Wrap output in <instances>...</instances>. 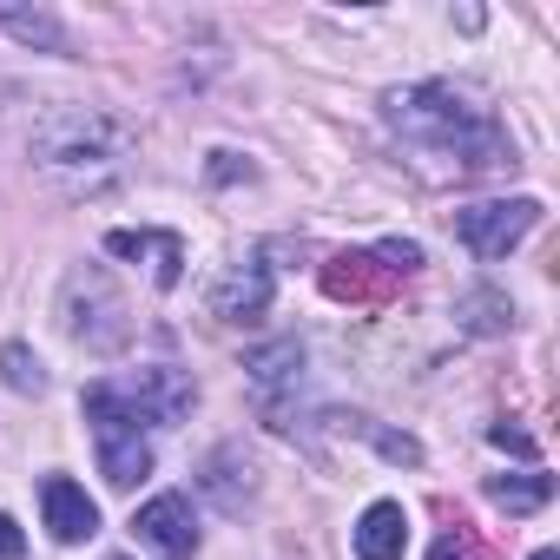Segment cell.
<instances>
[{"label":"cell","mask_w":560,"mask_h":560,"mask_svg":"<svg viewBox=\"0 0 560 560\" xmlns=\"http://www.w3.org/2000/svg\"><path fill=\"white\" fill-rule=\"evenodd\" d=\"M429 560H481V547H475V534L468 527H448L442 540H435V553Z\"/></svg>","instance_id":"18"},{"label":"cell","mask_w":560,"mask_h":560,"mask_svg":"<svg viewBox=\"0 0 560 560\" xmlns=\"http://www.w3.org/2000/svg\"><path fill=\"white\" fill-rule=\"evenodd\" d=\"M0 27L27 47H47V54H73V34L47 14V8H0Z\"/></svg>","instance_id":"13"},{"label":"cell","mask_w":560,"mask_h":560,"mask_svg":"<svg viewBox=\"0 0 560 560\" xmlns=\"http://www.w3.org/2000/svg\"><path fill=\"white\" fill-rule=\"evenodd\" d=\"M132 534L159 553V560H191L198 553V514L185 494H152L139 514H132Z\"/></svg>","instance_id":"7"},{"label":"cell","mask_w":560,"mask_h":560,"mask_svg":"<svg viewBox=\"0 0 560 560\" xmlns=\"http://www.w3.org/2000/svg\"><path fill=\"white\" fill-rule=\"evenodd\" d=\"M106 250L152 264V284L159 291H178V277H185V237L178 231H106Z\"/></svg>","instance_id":"10"},{"label":"cell","mask_w":560,"mask_h":560,"mask_svg":"<svg viewBox=\"0 0 560 560\" xmlns=\"http://www.w3.org/2000/svg\"><path fill=\"white\" fill-rule=\"evenodd\" d=\"M383 119L389 132L416 152L435 159L429 178H468V172H501L514 165L508 132L494 126V113H481L468 93L442 86V80H416V86H389L383 93Z\"/></svg>","instance_id":"1"},{"label":"cell","mask_w":560,"mask_h":560,"mask_svg":"<svg viewBox=\"0 0 560 560\" xmlns=\"http://www.w3.org/2000/svg\"><path fill=\"white\" fill-rule=\"evenodd\" d=\"M350 547H357V560H402V547H409V514H402V501H370L363 521L350 527Z\"/></svg>","instance_id":"12"},{"label":"cell","mask_w":560,"mask_h":560,"mask_svg":"<svg viewBox=\"0 0 560 560\" xmlns=\"http://www.w3.org/2000/svg\"><path fill=\"white\" fill-rule=\"evenodd\" d=\"M488 442H494V448H514V455H534V442H527L521 429H508V422H494V429H488Z\"/></svg>","instance_id":"20"},{"label":"cell","mask_w":560,"mask_h":560,"mask_svg":"<svg viewBox=\"0 0 560 560\" xmlns=\"http://www.w3.org/2000/svg\"><path fill=\"white\" fill-rule=\"evenodd\" d=\"M298 370H304V343L298 337H284V343H270V350H257L250 357V383L270 396L277 383H298Z\"/></svg>","instance_id":"15"},{"label":"cell","mask_w":560,"mask_h":560,"mask_svg":"<svg viewBox=\"0 0 560 560\" xmlns=\"http://www.w3.org/2000/svg\"><path fill=\"white\" fill-rule=\"evenodd\" d=\"M93 442H100V475H106L113 488H132V481L152 475V435H145V429L93 416Z\"/></svg>","instance_id":"9"},{"label":"cell","mask_w":560,"mask_h":560,"mask_svg":"<svg viewBox=\"0 0 560 560\" xmlns=\"http://www.w3.org/2000/svg\"><path fill=\"white\" fill-rule=\"evenodd\" d=\"M40 514H47V534L60 547H80V540L100 534V501L80 481H67V475H47L40 481Z\"/></svg>","instance_id":"8"},{"label":"cell","mask_w":560,"mask_h":560,"mask_svg":"<svg viewBox=\"0 0 560 560\" xmlns=\"http://www.w3.org/2000/svg\"><path fill=\"white\" fill-rule=\"evenodd\" d=\"M191 383L178 376V370H132V376H106V383H93L86 389V416H106V422H132V429H165V422H178L185 409H191Z\"/></svg>","instance_id":"4"},{"label":"cell","mask_w":560,"mask_h":560,"mask_svg":"<svg viewBox=\"0 0 560 560\" xmlns=\"http://www.w3.org/2000/svg\"><path fill=\"white\" fill-rule=\"evenodd\" d=\"M534 560H560V553H553V547H540V553H534Z\"/></svg>","instance_id":"21"},{"label":"cell","mask_w":560,"mask_h":560,"mask_svg":"<svg viewBox=\"0 0 560 560\" xmlns=\"http://www.w3.org/2000/svg\"><path fill=\"white\" fill-rule=\"evenodd\" d=\"M416 270H422V244L389 237V244H376V250H337V257L324 264V291H330L337 304H383L402 277H416Z\"/></svg>","instance_id":"5"},{"label":"cell","mask_w":560,"mask_h":560,"mask_svg":"<svg viewBox=\"0 0 560 560\" xmlns=\"http://www.w3.org/2000/svg\"><path fill=\"white\" fill-rule=\"evenodd\" d=\"M455 317H462V330H475V337H494V330H508L514 324V304L501 298V291H468L462 304H455Z\"/></svg>","instance_id":"16"},{"label":"cell","mask_w":560,"mask_h":560,"mask_svg":"<svg viewBox=\"0 0 560 560\" xmlns=\"http://www.w3.org/2000/svg\"><path fill=\"white\" fill-rule=\"evenodd\" d=\"M27 159L67 198H100L132 172L139 126L126 113H106V106H47L27 132Z\"/></svg>","instance_id":"2"},{"label":"cell","mask_w":560,"mask_h":560,"mask_svg":"<svg viewBox=\"0 0 560 560\" xmlns=\"http://www.w3.org/2000/svg\"><path fill=\"white\" fill-rule=\"evenodd\" d=\"M0 383H8L14 396H40L47 389V370H40V357L27 343H8V350H0Z\"/></svg>","instance_id":"17"},{"label":"cell","mask_w":560,"mask_h":560,"mask_svg":"<svg viewBox=\"0 0 560 560\" xmlns=\"http://www.w3.org/2000/svg\"><path fill=\"white\" fill-rule=\"evenodd\" d=\"M264 311H270V264L264 257H250L244 270H231L211 291V317H224V324H257Z\"/></svg>","instance_id":"11"},{"label":"cell","mask_w":560,"mask_h":560,"mask_svg":"<svg viewBox=\"0 0 560 560\" xmlns=\"http://www.w3.org/2000/svg\"><path fill=\"white\" fill-rule=\"evenodd\" d=\"M488 501L508 508V514H534V508L553 501V481H547V475H494V481H488Z\"/></svg>","instance_id":"14"},{"label":"cell","mask_w":560,"mask_h":560,"mask_svg":"<svg viewBox=\"0 0 560 560\" xmlns=\"http://www.w3.org/2000/svg\"><path fill=\"white\" fill-rule=\"evenodd\" d=\"M60 330L73 343H86L93 357H113L132 343V311L119 298V284L106 277V264H73L60 284Z\"/></svg>","instance_id":"3"},{"label":"cell","mask_w":560,"mask_h":560,"mask_svg":"<svg viewBox=\"0 0 560 560\" xmlns=\"http://www.w3.org/2000/svg\"><path fill=\"white\" fill-rule=\"evenodd\" d=\"M534 224H540V198H488V205H462V211H455V237H462L481 264H501Z\"/></svg>","instance_id":"6"},{"label":"cell","mask_w":560,"mask_h":560,"mask_svg":"<svg viewBox=\"0 0 560 560\" xmlns=\"http://www.w3.org/2000/svg\"><path fill=\"white\" fill-rule=\"evenodd\" d=\"M0 560H27V534L14 527V514H0Z\"/></svg>","instance_id":"19"}]
</instances>
